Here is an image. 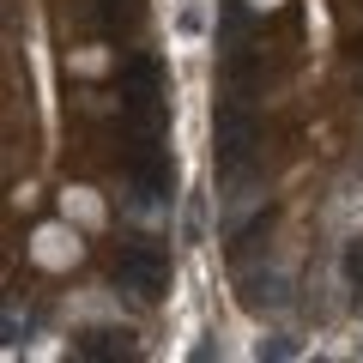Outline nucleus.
I'll return each instance as SVG.
<instances>
[{"label":"nucleus","instance_id":"4","mask_svg":"<svg viewBox=\"0 0 363 363\" xmlns=\"http://www.w3.org/2000/svg\"><path fill=\"white\" fill-rule=\"evenodd\" d=\"M272 303H285V291H279V279H248V309H272Z\"/></svg>","mask_w":363,"mask_h":363},{"label":"nucleus","instance_id":"1","mask_svg":"<svg viewBox=\"0 0 363 363\" xmlns=\"http://www.w3.org/2000/svg\"><path fill=\"white\" fill-rule=\"evenodd\" d=\"M116 285L152 303V297H164V285H169V260L157 255V248L133 242V248H121V260H116Z\"/></svg>","mask_w":363,"mask_h":363},{"label":"nucleus","instance_id":"6","mask_svg":"<svg viewBox=\"0 0 363 363\" xmlns=\"http://www.w3.org/2000/svg\"><path fill=\"white\" fill-rule=\"evenodd\" d=\"M345 279L357 285V303H363V242H351V248H345Z\"/></svg>","mask_w":363,"mask_h":363},{"label":"nucleus","instance_id":"5","mask_svg":"<svg viewBox=\"0 0 363 363\" xmlns=\"http://www.w3.org/2000/svg\"><path fill=\"white\" fill-rule=\"evenodd\" d=\"M133 0H97V18H104V30H121V25H133Z\"/></svg>","mask_w":363,"mask_h":363},{"label":"nucleus","instance_id":"3","mask_svg":"<svg viewBox=\"0 0 363 363\" xmlns=\"http://www.w3.org/2000/svg\"><path fill=\"white\" fill-rule=\"evenodd\" d=\"M79 351H85V357H133V333H116V327H91V333L79 339Z\"/></svg>","mask_w":363,"mask_h":363},{"label":"nucleus","instance_id":"2","mask_svg":"<svg viewBox=\"0 0 363 363\" xmlns=\"http://www.w3.org/2000/svg\"><path fill=\"white\" fill-rule=\"evenodd\" d=\"M248 152H255V116H248L242 104H224V116H218V164L242 169Z\"/></svg>","mask_w":363,"mask_h":363}]
</instances>
